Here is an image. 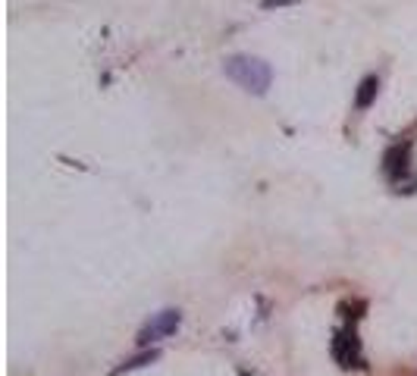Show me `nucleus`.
<instances>
[{
    "instance_id": "f257e3e1",
    "label": "nucleus",
    "mask_w": 417,
    "mask_h": 376,
    "mask_svg": "<svg viewBox=\"0 0 417 376\" xmlns=\"http://www.w3.org/2000/svg\"><path fill=\"white\" fill-rule=\"evenodd\" d=\"M223 72L239 85L241 91L248 94H267V88L273 85V69L270 63H263L261 57H251V54H232L223 60Z\"/></svg>"
},
{
    "instance_id": "0eeeda50",
    "label": "nucleus",
    "mask_w": 417,
    "mask_h": 376,
    "mask_svg": "<svg viewBox=\"0 0 417 376\" xmlns=\"http://www.w3.org/2000/svg\"><path fill=\"white\" fill-rule=\"evenodd\" d=\"M289 4H298V0H261L263 10H273V6H289Z\"/></svg>"
},
{
    "instance_id": "f03ea898",
    "label": "nucleus",
    "mask_w": 417,
    "mask_h": 376,
    "mask_svg": "<svg viewBox=\"0 0 417 376\" xmlns=\"http://www.w3.org/2000/svg\"><path fill=\"white\" fill-rule=\"evenodd\" d=\"M179 327H182V310H176V307H166V310H160L157 317H151V320L144 323L142 329H138L135 342H138V348H148V345L160 342V339L173 336V332L179 329Z\"/></svg>"
},
{
    "instance_id": "7ed1b4c3",
    "label": "nucleus",
    "mask_w": 417,
    "mask_h": 376,
    "mask_svg": "<svg viewBox=\"0 0 417 376\" xmlns=\"http://www.w3.org/2000/svg\"><path fill=\"white\" fill-rule=\"evenodd\" d=\"M408 170H411V141L405 144H395V148L386 151L383 157V172L389 176V182L395 185V192H405V179H408Z\"/></svg>"
},
{
    "instance_id": "20e7f679",
    "label": "nucleus",
    "mask_w": 417,
    "mask_h": 376,
    "mask_svg": "<svg viewBox=\"0 0 417 376\" xmlns=\"http://www.w3.org/2000/svg\"><path fill=\"white\" fill-rule=\"evenodd\" d=\"M333 358L339 360V367H361V342L355 329H339L333 336Z\"/></svg>"
},
{
    "instance_id": "423d86ee",
    "label": "nucleus",
    "mask_w": 417,
    "mask_h": 376,
    "mask_svg": "<svg viewBox=\"0 0 417 376\" xmlns=\"http://www.w3.org/2000/svg\"><path fill=\"white\" fill-rule=\"evenodd\" d=\"M377 94H379V76H364L355 94V107L358 110H367L373 100H377Z\"/></svg>"
},
{
    "instance_id": "6e6552de",
    "label": "nucleus",
    "mask_w": 417,
    "mask_h": 376,
    "mask_svg": "<svg viewBox=\"0 0 417 376\" xmlns=\"http://www.w3.org/2000/svg\"><path fill=\"white\" fill-rule=\"evenodd\" d=\"M239 376H251V373H248V370H239Z\"/></svg>"
},
{
    "instance_id": "39448f33",
    "label": "nucleus",
    "mask_w": 417,
    "mask_h": 376,
    "mask_svg": "<svg viewBox=\"0 0 417 376\" xmlns=\"http://www.w3.org/2000/svg\"><path fill=\"white\" fill-rule=\"evenodd\" d=\"M157 358H160V351H157V348H142L138 354H132V358L122 360L120 367H113V370H110V376H122V373H132V370H142V367L154 364Z\"/></svg>"
}]
</instances>
